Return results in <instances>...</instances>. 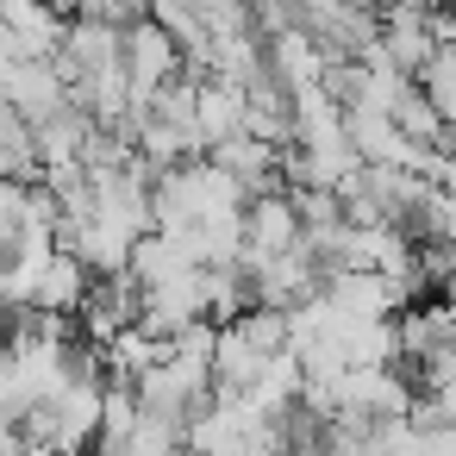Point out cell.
I'll return each instance as SVG.
<instances>
[{
	"label": "cell",
	"instance_id": "cell-1",
	"mask_svg": "<svg viewBox=\"0 0 456 456\" xmlns=\"http://www.w3.org/2000/svg\"><path fill=\"white\" fill-rule=\"evenodd\" d=\"M0 107H13L26 126H45L69 107V82L57 63H13L0 69Z\"/></svg>",
	"mask_w": 456,
	"mask_h": 456
},
{
	"label": "cell",
	"instance_id": "cell-2",
	"mask_svg": "<svg viewBox=\"0 0 456 456\" xmlns=\"http://www.w3.org/2000/svg\"><path fill=\"white\" fill-rule=\"evenodd\" d=\"M238 126H244V94L225 88V82H213V76H200V88H194V113H188L194 151H200V157L219 151L225 138H238Z\"/></svg>",
	"mask_w": 456,
	"mask_h": 456
},
{
	"label": "cell",
	"instance_id": "cell-3",
	"mask_svg": "<svg viewBox=\"0 0 456 456\" xmlns=\"http://www.w3.org/2000/svg\"><path fill=\"white\" fill-rule=\"evenodd\" d=\"M63 26H69L63 13H45V7H32V0H0V32L20 38L26 63H51L57 45H63Z\"/></svg>",
	"mask_w": 456,
	"mask_h": 456
},
{
	"label": "cell",
	"instance_id": "cell-4",
	"mask_svg": "<svg viewBox=\"0 0 456 456\" xmlns=\"http://www.w3.org/2000/svg\"><path fill=\"white\" fill-rule=\"evenodd\" d=\"M88 288H94L88 269H82L69 250H51V263H45L38 288H32V313H57V319H69V313H82Z\"/></svg>",
	"mask_w": 456,
	"mask_h": 456
},
{
	"label": "cell",
	"instance_id": "cell-5",
	"mask_svg": "<svg viewBox=\"0 0 456 456\" xmlns=\"http://www.w3.org/2000/svg\"><path fill=\"white\" fill-rule=\"evenodd\" d=\"M94 362L119 381V387H132V381H144L157 362H163V338H151V331H138V325H126L119 338H107L101 350H94Z\"/></svg>",
	"mask_w": 456,
	"mask_h": 456
},
{
	"label": "cell",
	"instance_id": "cell-6",
	"mask_svg": "<svg viewBox=\"0 0 456 456\" xmlns=\"http://www.w3.org/2000/svg\"><path fill=\"white\" fill-rule=\"evenodd\" d=\"M175 275H188L182 250H175L169 238L144 232V238L132 244V256H126V281H132V294H151V288H163V281H175Z\"/></svg>",
	"mask_w": 456,
	"mask_h": 456
},
{
	"label": "cell",
	"instance_id": "cell-7",
	"mask_svg": "<svg viewBox=\"0 0 456 456\" xmlns=\"http://www.w3.org/2000/svg\"><path fill=\"white\" fill-rule=\"evenodd\" d=\"M119 456H182V419H157V412H138V425L126 431Z\"/></svg>",
	"mask_w": 456,
	"mask_h": 456
},
{
	"label": "cell",
	"instance_id": "cell-8",
	"mask_svg": "<svg viewBox=\"0 0 456 456\" xmlns=\"http://www.w3.org/2000/svg\"><path fill=\"white\" fill-rule=\"evenodd\" d=\"M26 456H63V450H51V444H26Z\"/></svg>",
	"mask_w": 456,
	"mask_h": 456
}]
</instances>
